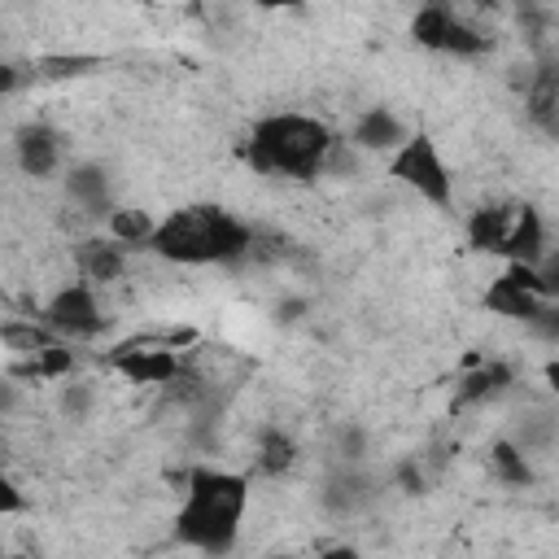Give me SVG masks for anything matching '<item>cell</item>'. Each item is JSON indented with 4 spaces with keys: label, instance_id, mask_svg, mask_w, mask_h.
Returning <instances> with one entry per match:
<instances>
[{
    "label": "cell",
    "instance_id": "cell-17",
    "mask_svg": "<svg viewBox=\"0 0 559 559\" xmlns=\"http://www.w3.org/2000/svg\"><path fill=\"white\" fill-rule=\"evenodd\" d=\"M70 371H74V354H70V345H61V341L13 367L17 380H61V376H70Z\"/></svg>",
    "mask_w": 559,
    "mask_h": 559
},
{
    "label": "cell",
    "instance_id": "cell-9",
    "mask_svg": "<svg viewBox=\"0 0 559 559\" xmlns=\"http://www.w3.org/2000/svg\"><path fill=\"white\" fill-rule=\"evenodd\" d=\"M57 162H61V135H57L52 127L31 122V127L17 131V166H22L26 175L48 179V175L57 170Z\"/></svg>",
    "mask_w": 559,
    "mask_h": 559
},
{
    "label": "cell",
    "instance_id": "cell-14",
    "mask_svg": "<svg viewBox=\"0 0 559 559\" xmlns=\"http://www.w3.org/2000/svg\"><path fill=\"white\" fill-rule=\"evenodd\" d=\"M406 140V131H402V122L389 114V109H367L358 122H354V144L358 148H397Z\"/></svg>",
    "mask_w": 559,
    "mask_h": 559
},
{
    "label": "cell",
    "instance_id": "cell-15",
    "mask_svg": "<svg viewBox=\"0 0 559 559\" xmlns=\"http://www.w3.org/2000/svg\"><path fill=\"white\" fill-rule=\"evenodd\" d=\"M70 197L87 210V214H114L109 210V175L100 166H74L70 179H66Z\"/></svg>",
    "mask_w": 559,
    "mask_h": 559
},
{
    "label": "cell",
    "instance_id": "cell-21",
    "mask_svg": "<svg viewBox=\"0 0 559 559\" xmlns=\"http://www.w3.org/2000/svg\"><path fill=\"white\" fill-rule=\"evenodd\" d=\"M489 463H493V472H498L507 485H528V480H533V467H528V459H524V450H520L515 441H498V445L489 450Z\"/></svg>",
    "mask_w": 559,
    "mask_h": 559
},
{
    "label": "cell",
    "instance_id": "cell-20",
    "mask_svg": "<svg viewBox=\"0 0 559 559\" xmlns=\"http://www.w3.org/2000/svg\"><path fill=\"white\" fill-rule=\"evenodd\" d=\"M0 341H4L9 349L26 354V358H35L39 349L57 345V336H52V332H48L44 323H4V328H0Z\"/></svg>",
    "mask_w": 559,
    "mask_h": 559
},
{
    "label": "cell",
    "instance_id": "cell-11",
    "mask_svg": "<svg viewBox=\"0 0 559 559\" xmlns=\"http://www.w3.org/2000/svg\"><path fill=\"white\" fill-rule=\"evenodd\" d=\"M511 218H515V205H480V210L467 218V240H472V249H480V253H502L507 231H511Z\"/></svg>",
    "mask_w": 559,
    "mask_h": 559
},
{
    "label": "cell",
    "instance_id": "cell-23",
    "mask_svg": "<svg viewBox=\"0 0 559 559\" xmlns=\"http://www.w3.org/2000/svg\"><path fill=\"white\" fill-rule=\"evenodd\" d=\"M87 402H92V393H87L83 384H70V389L61 393V411H66L70 419H83V415H87Z\"/></svg>",
    "mask_w": 559,
    "mask_h": 559
},
{
    "label": "cell",
    "instance_id": "cell-8",
    "mask_svg": "<svg viewBox=\"0 0 559 559\" xmlns=\"http://www.w3.org/2000/svg\"><path fill=\"white\" fill-rule=\"evenodd\" d=\"M502 258L507 262H520V266H542L546 262V223H542V214L533 205H515V218H511Z\"/></svg>",
    "mask_w": 559,
    "mask_h": 559
},
{
    "label": "cell",
    "instance_id": "cell-3",
    "mask_svg": "<svg viewBox=\"0 0 559 559\" xmlns=\"http://www.w3.org/2000/svg\"><path fill=\"white\" fill-rule=\"evenodd\" d=\"M332 131L319 118L306 114H271L253 122L245 140V162L262 175H284V179H314L332 153Z\"/></svg>",
    "mask_w": 559,
    "mask_h": 559
},
{
    "label": "cell",
    "instance_id": "cell-28",
    "mask_svg": "<svg viewBox=\"0 0 559 559\" xmlns=\"http://www.w3.org/2000/svg\"><path fill=\"white\" fill-rule=\"evenodd\" d=\"M280 559H293V555H280Z\"/></svg>",
    "mask_w": 559,
    "mask_h": 559
},
{
    "label": "cell",
    "instance_id": "cell-4",
    "mask_svg": "<svg viewBox=\"0 0 559 559\" xmlns=\"http://www.w3.org/2000/svg\"><path fill=\"white\" fill-rule=\"evenodd\" d=\"M389 175L432 205H450V197H454L450 170H445V162L428 135H406L389 157Z\"/></svg>",
    "mask_w": 559,
    "mask_h": 559
},
{
    "label": "cell",
    "instance_id": "cell-6",
    "mask_svg": "<svg viewBox=\"0 0 559 559\" xmlns=\"http://www.w3.org/2000/svg\"><path fill=\"white\" fill-rule=\"evenodd\" d=\"M44 328L61 341H87V336H100L105 332V314H100V306H96V297H92V288L87 284H70V288H61L48 306H44Z\"/></svg>",
    "mask_w": 559,
    "mask_h": 559
},
{
    "label": "cell",
    "instance_id": "cell-22",
    "mask_svg": "<svg viewBox=\"0 0 559 559\" xmlns=\"http://www.w3.org/2000/svg\"><path fill=\"white\" fill-rule=\"evenodd\" d=\"M92 66H100V61L96 57H44L39 74L44 79H70V74H87Z\"/></svg>",
    "mask_w": 559,
    "mask_h": 559
},
{
    "label": "cell",
    "instance_id": "cell-10",
    "mask_svg": "<svg viewBox=\"0 0 559 559\" xmlns=\"http://www.w3.org/2000/svg\"><path fill=\"white\" fill-rule=\"evenodd\" d=\"M376 493H380L376 480H371L367 472H358L354 463H345L341 472L328 476V485H323V507L336 511V515H354V511H362Z\"/></svg>",
    "mask_w": 559,
    "mask_h": 559
},
{
    "label": "cell",
    "instance_id": "cell-12",
    "mask_svg": "<svg viewBox=\"0 0 559 559\" xmlns=\"http://www.w3.org/2000/svg\"><path fill=\"white\" fill-rule=\"evenodd\" d=\"M515 376H511V367L507 362H485V367H476V371H467L463 380H459V393H454V406H476V402H489V397H498L507 384H511Z\"/></svg>",
    "mask_w": 559,
    "mask_h": 559
},
{
    "label": "cell",
    "instance_id": "cell-2",
    "mask_svg": "<svg viewBox=\"0 0 559 559\" xmlns=\"http://www.w3.org/2000/svg\"><path fill=\"white\" fill-rule=\"evenodd\" d=\"M249 245H253V231L240 218H231L223 205H183L166 214L148 240L157 258L179 262V266L236 262L240 253H249Z\"/></svg>",
    "mask_w": 559,
    "mask_h": 559
},
{
    "label": "cell",
    "instance_id": "cell-25",
    "mask_svg": "<svg viewBox=\"0 0 559 559\" xmlns=\"http://www.w3.org/2000/svg\"><path fill=\"white\" fill-rule=\"evenodd\" d=\"M17 406V384H9V380H0V415H9Z\"/></svg>",
    "mask_w": 559,
    "mask_h": 559
},
{
    "label": "cell",
    "instance_id": "cell-18",
    "mask_svg": "<svg viewBox=\"0 0 559 559\" xmlns=\"http://www.w3.org/2000/svg\"><path fill=\"white\" fill-rule=\"evenodd\" d=\"M297 463V441L288 437V432H280V428H266L262 432V445H258V467L266 472V476H280V472H288Z\"/></svg>",
    "mask_w": 559,
    "mask_h": 559
},
{
    "label": "cell",
    "instance_id": "cell-26",
    "mask_svg": "<svg viewBox=\"0 0 559 559\" xmlns=\"http://www.w3.org/2000/svg\"><path fill=\"white\" fill-rule=\"evenodd\" d=\"M22 83V70L17 66H0V92H13Z\"/></svg>",
    "mask_w": 559,
    "mask_h": 559
},
{
    "label": "cell",
    "instance_id": "cell-19",
    "mask_svg": "<svg viewBox=\"0 0 559 559\" xmlns=\"http://www.w3.org/2000/svg\"><path fill=\"white\" fill-rule=\"evenodd\" d=\"M153 218L144 214V210H114L109 214V231H114V240L127 249V245H148L153 240Z\"/></svg>",
    "mask_w": 559,
    "mask_h": 559
},
{
    "label": "cell",
    "instance_id": "cell-16",
    "mask_svg": "<svg viewBox=\"0 0 559 559\" xmlns=\"http://www.w3.org/2000/svg\"><path fill=\"white\" fill-rule=\"evenodd\" d=\"M79 262H83V275L87 280H118L122 275V266H127V253H122V245L118 240H83V249H79Z\"/></svg>",
    "mask_w": 559,
    "mask_h": 559
},
{
    "label": "cell",
    "instance_id": "cell-24",
    "mask_svg": "<svg viewBox=\"0 0 559 559\" xmlns=\"http://www.w3.org/2000/svg\"><path fill=\"white\" fill-rule=\"evenodd\" d=\"M17 511H26V498H22V489L0 472V515H17Z\"/></svg>",
    "mask_w": 559,
    "mask_h": 559
},
{
    "label": "cell",
    "instance_id": "cell-13",
    "mask_svg": "<svg viewBox=\"0 0 559 559\" xmlns=\"http://www.w3.org/2000/svg\"><path fill=\"white\" fill-rule=\"evenodd\" d=\"M528 114H533V122L546 135L559 131V79H555V66H542L537 70V79L528 87Z\"/></svg>",
    "mask_w": 559,
    "mask_h": 559
},
{
    "label": "cell",
    "instance_id": "cell-29",
    "mask_svg": "<svg viewBox=\"0 0 559 559\" xmlns=\"http://www.w3.org/2000/svg\"><path fill=\"white\" fill-rule=\"evenodd\" d=\"M13 559H26V555H13Z\"/></svg>",
    "mask_w": 559,
    "mask_h": 559
},
{
    "label": "cell",
    "instance_id": "cell-27",
    "mask_svg": "<svg viewBox=\"0 0 559 559\" xmlns=\"http://www.w3.org/2000/svg\"><path fill=\"white\" fill-rule=\"evenodd\" d=\"M319 559H362V550H354V546H332V550H323Z\"/></svg>",
    "mask_w": 559,
    "mask_h": 559
},
{
    "label": "cell",
    "instance_id": "cell-5",
    "mask_svg": "<svg viewBox=\"0 0 559 559\" xmlns=\"http://www.w3.org/2000/svg\"><path fill=\"white\" fill-rule=\"evenodd\" d=\"M411 35L424 44V48H437V52H454V57H476L489 48V35H480L476 26H467L450 4H428L415 13L411 22Z\"/></svg>",
    "mask_w": 559,
    "mask_h": 559
},
{
    "label": "cell",
    "instance_id": "cell-30",
    "mask_svg": "<svg viewBox=\"0 0 559 559\" xmlns=\"http://www.w3.org/2000/svg\"><path fill=\"white\" fill-rule=\"evenodd\" d=\"M0 559H4V555H0Z\"/></svg>",
    "mask_w": 559,
    "mask_h": 559
},
{
    "label": "cell",
    "instance_id": "cell-1",
    "mask_svg": "<svg viewBox=\"0 0 559 559\" xmlns=\"http://www.w3.org/2000/svg\"><path fill=\"white\" fill-rule=\"evenodd\" d=\"M249 502V485L236 472L197 467L188 476L183 507L175 511V537L201 555H227L240 537V515Z\"/></svg>",
    "mask_w": 559,
    "mask_h": 559
},
{
    "label": "cell",
    "instance_id": "cell-7",
    "mask_svg": "<svg viewBox=\"0 0 559 559\" xmlns=\"http://www.w3.org/2000/svg\"><path fill=\"white\" fill-rule=\"evenodd\" d=\"M109 367H114L118 376H127L131 384H170L183 362H179V354H175L170 345H140V341H135V345L114 349V354H109Z\"/></svg>",
    "mask_w": 559,
    "mask_h": 559
}]
</instances>
